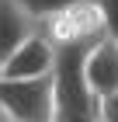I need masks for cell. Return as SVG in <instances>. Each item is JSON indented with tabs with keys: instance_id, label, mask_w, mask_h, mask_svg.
<instances>
[{
	"instance_id": "52a82bcc",
	"label": "cell",
	"mask_w": 118,
	"mask_h": 122,
	"mask_svg": "<svg viewBox=\"0 0 118 122\" xmlns=\"http://www.w3.org/2000/svg\"><path fill=\"white\" fill-rule=\"evenodd\" d=\"M21 10H24L28 18H35V21H45L49 14H56L59 7H66V4H73V0H14Z\"/></svg>"
},
{
	"instance_id": "ba28073f",
	"label": "cell",
	"mask_w": 118,
	"mask_h": 122,
	"mask_svg": "<svg viewBox=\"0 0 118 122\" xmlns=\"http://www.w3.org/2000/svg\"><path fill=\"white\" fill-rule=\"evenodd\" d=\"M101 10V21H104V35L118 38V0H94Z\"/></svg>"
},
{
	"instance_id": "3957f363",
	"label": "cell",
	"mask_w": 118,
	"mask_h": 122,
	"mask_svg": "<svg viewBox=\"0 0 118 122\" xmlns=\"http://www.w3.org/2000/svg\"><path fill=\"white\" fill-rule=\"evenodd\" d=\"M0 112L10 122H52L56 119V84L49 77L7 80L0 77Z\"/></svg>"
},
{
	"instance_id": "6da1fadb",
	"label": "cell",
	"mask_w": 118,
	"mask_h": 122,
	"mask_svg": "<svg viewBox=\"0 0 118 122\" xmlns=\"http://www.w3.org/2000/svg\"><path fill=\"white\" fill-rule=\"evenodd\" d=\"M83 49H56V119L52 122H101L97 119V98L87 91L80 77Z\"/></svg>"
},
{
	"instance_id": "277c9868",
	"label": "cell",
	"mask_w": 118,
	"mask_h": 122,
	"mask_svg": "<svg viewBox=\"0 0 118 122\" xmlns=\"http://www.w3.org/2000/svg\"><path fill=\"white\" fill-rule=\"evenodd\" d=\"M52 70H56V46L42 31H31L7 59H0V77H7V80L49 77Z\"/></svg>"
},
{
	"instance_id": "5b68a950",
	"label": "cell",
	"mask_w": 118,
	"mask_h": 122,
	"mask_svg": "<svg viewBox=\"0 0 118 122\" xmlns=\"http://www.w3.org/2000/svg\"><path fill=\"white\" fill-rule=\"evenodd\" d=\"M80 77L87 91L94 98H104L118 87V38L104 35L97 38L90 49H83V59H80Z\"/></svg>"
},
{
	"instance_id": "9c48e42d",
	"label": "cell",
	"mask_w": 118,
	"mask_h": 122,
	"mask_svg": "<svg viewBox=\"0 0 118 122\" xmlns=\"http://www.w3.org/2000/svg\"><path fill=\"white\" fill-rule=\"evenodd\" d=\"M97 119L101 122H118V87L104 98H97Z\"/></svg>"
},
{
	"instance_id": "7a4b0ae2",
	"label": "cell",
	"mask_w": 118,
	"mask_h": 122,
	"mask_svg": "<svg viewBox=\"0 0 118 122\" xmlns=\"http://www.w3.org/2000/svg\"><path fill=\"white\" fill-rule=\"evenodd\" d=\"M38 31L56 49H90L97 38H104V21L94 0H73L38 21Z\"/></svg>"
},
{
	"instance_id": "8992f818",
	"label": "cell",
	"mask_w": 118,
	"mask_h": 122,
	"mask_svg": "<svg viewBox=\"0 0 118 122\" xmlns=\"http://www.w3.org/2000/svg\"><path fill=\"white\" fill-rule=\"evenodd\" d=\"M31 31H38V21L28 18L14 0H0V59H7Z\"/></svg>"
},
{
	"instance_id": "30bf717a",
	"label": "cell",
	"mask_w": 118,
	"mask_h": 122,
	"mask_svg": "<svg viewBox=\"0 0 118 122\" xmlns=\"http://www.w3.org/2000/svg\"><path fill=\"white\" fill-rule=\"evenodd\" d=\"M0 122H10V119H7V115H4V112H0Z\"/></svg>"
}]
</instances>
